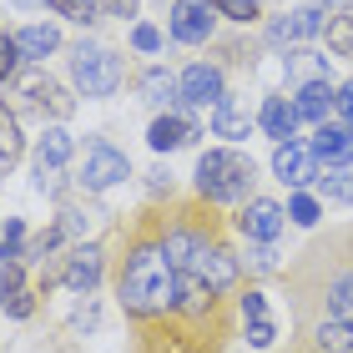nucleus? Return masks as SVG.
Wrapping results in <instances>:
<instances>
[{"label": "nucleus", "mask_w": 353, "mask_h": 353, "mask_svg": "<svg viewBox=\"0 0 353 353\" xmlns=\"http://www.w3.org/2000/svg\"><path fill=\"white\" fill-rule=\"evenodd\" d=\"M162 248H167V258H172L176 272L202 278L212 293H222V288H232L237 278H243V258H237V252H228L222 243H212V237H202V232L172 228V232L162 237Z\"/></svg>", "instance_id": "f03ea898"}, {"label": "nucleus", "mask_w": 353, "mask_h": 353, "mask_svg": "<svg viewBox=\"0 0 353 353\" xmlns=\"http://www.w3.org/2000/svg\"><path fill=\"white\" fill-rule=\"evenodd\" d=\"M132 176V162H126V152H117L111 141H101V137H91L86 141V157H81V182L86 192H106V187H117V182H126Z\"/></svg>", "instance_id": "39448f33"}, {"label": "nucleus", "mask_w": 353, "mask_h": 353, "mask_svg": "<svg viewBox=\"0 0 353 353\" xmlns=\"http://www.w3.org/2000/svg\"><path fill=\"white\" fill-rule=\"evenodd\" d=\"M323 6H328V15H333V10H348L353 0H323Z\"/></svg>", "instance_id": "37998d69"}, {"label": "nucleus", "mask_w": 353, "mask_h": 353, "mask_svg": "<svg viewBox=\"0 0 353 353\" xmlns=\"http://www.w3.org/2000/svg\"><path fill=\"white\" fill-rule=\"evenodd\" d=\"M15 46H21V56H26V61H46L51 51H61V30H56V26H46V21H36V26L15 30Z\"/></svg>", "instance_id": "6ab92c4d"}, {"label": "nucleus", "mask_w": 353, "mask_h": 353, "mask_svg": "<svg viewBox=\"0 0 353 353\" xmlns=\"http://www.w3.org/2000/svg\"><path fill=\"white\" fill-rule=\"evenodd\" d=\"M212 137H228V141H248L252 137V117L232 101V96H222L212 106Z\"/></svg>", "instance_id": "a211bd4d"}, {"label": "nucleus", "mask_w": 353, "mask_h": 353, "mask_svg": "<svg viewBox=\"0 0 353 353\" xmlns=\"http://www.w3.org/2000/svg\"><path fill=\"white\" fill-rule=\"evenodd\" d=\"M81 6H101V0H81Z\"/></svg>", "instance_id": "a18cd8bd"}, {"label": "nucleus", "mask_w": 353, "mask_h": 353, "mask_svg": "<svg viewBox=\"0 0 353 353\" xmlns=\"http://www.w3.org/2000/svg\"><path fill=\"white\" fill-rule=\"evenodd\" d=\"M308 152L318 157V167H348L353 162V126L343 121H323L308 141Z\"/></svg>", "instance_id": "9b49d317"}, {"label": "nucleus", "mask_w": 353, "mask_h": 353, "mask_svg": "<svg viewBox=\"0 0 353 353\" xmlns=\"http://www.w3.org/2000/svg\"><path fill=\"white\" fill-rule=\"evenodd\" d=\"M26 293V278H21V263H0V303Z\"/></svg>", "instance_id": "72a5a7b5"}, {"label": "nucleus", "mask_w": 353, "mask_h": 353, "mask_svg": "<svg viewBox=\"0 0 353 353\" xmlns=\"http://www.w3.org/2000/svg\"><path fill=\"white\" fill-rule=\"evenodd\" d=\"M162 187H172V172L157 167V172H152V192H162Z\"/></svg>", "instance_id": "79ce46f5"}, {"label": "nucleus", "mask_w": 353, "mask_h": 353, "mask_svg": "<svg viewBox=\"0 0 353 353\" xmlns=\"http://www.w3.org/2000/svg\"><path fill=\"white\" fill-rule=\"evenodd\" d=\"M137 96L147 106H176V96H182V91H176V76L167 66H147L137 76Z\"/></svg>", "instance_id": "f3484780"}, {"label": "nucleus", "mask_w": 353, "mask_h": 353, "mask_svg": "<svg viewBox=\"0 0 353 353\" xmlns=\"http://www.w3.org/2000/svg\"><path fill=\"white\" fill-rule=\"evenodd\" d=\"M283 222H288V207H278L272 197H248V207L237 212V228L248 243H278Z\"/></svg>", "instance_id": "9d476101"}, {"label": "nucleus", "mask_w": 353, "mask_h": 353, "mask_svg": "<svg viewBox=\"0 0 353 353\" xmlns=\"http://www.w3.org/2000/svg\"><path fill=\"white\" fill-rule=\"evenodd\" d=\"M217 15H228V21H252V15H258V0H217Z\"/></svg>", "instance_id": "f704fd0d"}, {"label": "nucleus", "mask_w": 353, "mask_h": 353, "mask_svg": "<svg viewBox=\"0 0 353 353\" xmlns=\"http://www.w3.org/2000/svg\"><path fill=\"white\" fill-rule=\"evenodd\" d=\"M96 222H101V212H96V207H66L56 228L66 232V237H86V232H96Z\"/></svg>", "instance_id": "cd10ccee"}, {"label": "nucleus", "mask_w": 353, "mask_h": 353, "mask_svg": "<svg viewBox=\"0 0 353 353\" xmlns=\"http://www.w3.org/2000/svg\"><path fill=\"white\" fill-rule=\"evenodd\" d=\"M318 207H323L318 197H303V192H298V197L288 202V217H293L298 228H313V222H318Z\"/></svg>", "instance_id": "7c9ffc66"}, {"label": "nucleus", "mask_w": 353, "mask_h": 353, "mask_svg": "<svg viewBox=\"0 0 353 353\" xmlns=\"http://www.w3.org/2000/svg\"><path fill=\"white\" fill-rule=\"evenodd\" d=\"M21 46H15V36H6V41H0V81H10V76L15 71H21Z\"/></svg>", "instance_id": "473e14b6"}, {"label": "nucleus", "mask_w": 353, "mask_h": 353, "mask_svg": "<svg viewBox=\"0 0 353 353\" xmlns=\"http://www.w3.org/2000/svg\"><path fill=\"white\" fill-rule=\"evenodd\" d=\"M313 343H318V353H353V328L339 323V318H323L318 333H313Z\"/></svg>", "instance_id": "b1692460"}, {"label": "nucleus", "mask_w": 353, "mask_h": 353, "mask_svg": "<svg viewBox=\"0 0 353 353\" xmlns=\"http://www.w3.org/2000/svg\"><path fill=\"white\" fill-rule=\"evenodd\" d=\"M258 126H263V137H272V141H298L303 117H298V106L288 101V96H263Z\"/></svg>", "instance_id": "4468645a"}, {"label": "nucleus", "mask_w": 353, "mask_h": 353, "mask_svg": "<svg viewBox=\"0 0 353 353\" xmlns=\"http://www.w3.org/2000/svg\"><path fill=\"white\" fill-rule=\"evenodd\" d=\"M61 237H66V232H61V228H51V232H41V237H36V243H30V248H26V263H46V258H51V252L61 248Z\"/></svg>", "instance_id": "2f4dec72"}, {"label": "nucleus", "mask_w": 353, "mask_h": 353, "mask_svg": "<svg viewBox=\"0 0 353 353\" xmlns=\"http://www.w3.org/2000/svg\"><path fill=\"white\" fill-rule=\"evenodd\" d=\"M26 96H30V101H36L41 111L51 106V117H56V121H66V117H71V96L61 91L56 81H26Z\"/></svg>", "instance_id": "5701e85b"}, {"label": "nucleus", "mask_w": 353, "mask_h": 353, "mask_svg": "<svg viewBox=\"0 0 353 353\" xmlns=\"http://www.w3.org/2000/svg\"><path fill=\"white\" fill-rule=\"evenodd\" d=\"M243 318H248V323H258V318H268V293H258V288H252V293L243 298Z\"/></svg>", "instance_id": "4c0bfd02"}, {"label": "nucleus", "mask_w": 353, "mask_h": 353, "mask_svg": "<svg viewBox=\"0 0 353 353\" xmlns=\"http://www.w3.org/2000/svg\"><path fill=\"white\" fill-rule=\"evenodd\" d=\"M248 343L263 353V348H272V343H278V328H272L268 318H258V323H248Z\"/></svg>", "instance_id": "c9c22d12"}, {"label": "nucleus", "mask_w": 353, "mask_h": 353, "mask_svg": "<svg viewBox=\"0 0 353 353\" xmlns=\"http://www.w3.org/2000/svg\"><path fill=\"white\" fill-rule=\"evenodd\" d=\"M202 137V126L187 117H157L152 126H147V141H152V152H176V147H192V141Z\"/></svg>", "instance_id": "2eb2a0df"}, {"label": "nucleus", "mask_w": 353, "mask_h": 353, "mask_svg": "<svg viewBox=\"0 0 353 353\" xmlns=\"http://www.w3.org/2000/svg\"><path fill=\"white\" fill-rule=\"evenodd\" d=\"M121 308L137 313V318H157V313H172L176 303H182V278H176V268L167 258L162 243H141L132 248V258L121 268Z\"/></svg>", "instance_id": "f257e3e1"}, {"label": "nucleus", "mask_w": 353, "mask_h": 353, "mask_svg": "<svg viewBox=\"0 0 353 353\" xmlns=\"http://www.w3.org/2000/svg\"><path fill=\"white\" fill-rule=\"evenodd\" d=\"M248 272H272V268H278V248H272V243H248Z\"/></svg>", "instance_id": "c756f323"}, {"label": "nucleus", "mask_w": 353, "mask_h": 353, "mask_svg": "<svg viewBox=\"0 0 353 353\" xmlns=\"http://www.w3.org/2000/svg\"><path fill=\"white\" fill-rule=\"evenodd\" d=\"M176 278H182V303H176V308H187V313H207V308H212L217 293L202 278H192V272H176Z\"/></svg>", "instance_id": "bb28decb"}, {"label": "nucleus", "mask_w": 353, "mask_h": 353, "mask_svg": "<svg viewBox=\"0 0 353 353\" xmlns=\"http://www.w3.org/2000/svg\"><path fill=\"white\" fill-rule=\"evenodd\" d=\"M167 30H172V41H182V46H202L217 30V0H176Z\"/></svg>", "instance_id": "423d86ee"}, {"label": "nucleus", "mask_w": 353, "mask_h": 353, "mask_svg": "<svg viewBox=\"0 0 353 353\" xmlns=\"http://www.w3.org/2000/svg\"><path fill=\"white\" fill-rule=\"evenodd\" d=\"M30 187H36L41 197H61V192H66V167H46V162H36V172H30Z\"/></svg>", "instance_id": "c85d7f7f"}, {"label": "nucleus", "mask_w": 353, "mask_h": 353, "mask_svg": "<svg viewBox=\"0 0 353 353\" xmlns=\"http://www.w3.org/2000/svg\"><path fill=\"white\" fill-rule=\"evenodd\" d=\"M71 152H76V141H71V132L66 126H46L41 132V141H36V162H46V167H66L71 162Z\"/></svg>", "instance_id": "aec40b11"}, {"label": "nucleus", "mask_w": 353, "mask_h": 353, "mask_svg": "<svg viewBox=\"0 0 353 353\" xmlns=\"http://www.w3.org/2000/svg\"><path fill=\"white\" fill-rule=\"evenodd\" d=\"M328 313L353 328V272H339V278L328 283Z\"/></svg>", "instance_id": "393cba45"}, {"label": "nucleus", "mask_w": 353, "mask_h": 353, "mask_svg": "<svg viewBox=\"0 0 353 353\" xmlns=\"http://www.w3.org/2000/svg\"><path fill=\"white\" fill-rule=\"evenodd\" d=\"M71 81L86 101H106L126 81V61L117 51H106V46H96V41H81L71 51Z\"/></svg>", "instance_id": "20e7f679"}, {"label": "nucleus", "mask_w": 353, "mask_h": 353, "mask_svg": "<svg viewBox=\"0 0 353 353\" xmlns=\"http://www.w3.org/2000/svg\"><path fill=\"white\" fill-rule=\"evenodd\" d=\"M323 26H328V6H298L268 26V41L272 46H308L313 36H323Z\"/></svg>", "instance_id": "0eeeda50"}, {"label": "nucleus", "mask_w": 353, "mask_h": 353, "mask_svg": "<svg viewBox=\"0 0 353 353\" xmlns=\"http://www.w3.org/2000/svg\"><path fill=\"white\" fill-rule=\"evenodd\" d=\"M323 30H328V56H353V15L348 10H333Z\"/></svg>", "instance_id": "a878e982"}, {"label": "nucleus", "mask_w": 353, "mask_h": 353, "mask_svg": "<svg viewBox=\"0 0 353 353\" xmlns=\"http://www.w3.org/2000/svg\"><path fill=\"white\" fill-rule=\"evenodd\" d=\"M339 117H343V126H353V81L339 86Z\"/></svg>", "instance_id": "ea45409f"}, {"label": "nucleus", "mask_w": 353, "mask_h": 353, "mask_svg": "<svg viewBox=\"0 0 353 353\" xmlns=\"http://www.w3.org/2000/svg\"><path fill=\"white\" fill-rule=\"evenodd\" d=\"M283 76H288V86H308V81H333V56L323 51H313V46H293V51L283 56Z\"/></svg>", "instance_id": "f8f14e48"}, {"label": "nucleus", "mask_w": 353, "mask_h": 353, "mask_svg": "<svg viewBox=\"0 0 353 353\" xmlns=\"http://www.w3.org/2000/svg\"><path fill=\"white\" fill-rule=\"evenodd\" d=\"M252 182H258V167L237 147H212L197 157V192L207 202H248Z\"/></svg>", "instance_id": "7ed1b4c3"}, {"label": "nucleus", "mask_w": 353, "mask_h": 353, "mask_svg": "<svg viewBox=\"0 0 353 353\" xmlns=\"http://www.w3.org/2000/svg\"><path fill=\"white\" fill-rule=\"evenodd\" d=\"M132 46H137V51H162V30H157V26H132Z\"/></svg>", "instance_id": "e433bc0d"}, {"label": "nucleus", "mask_w": 353, "mask_h": 353, "mask_svg": "<svg viewBox=\"0 0 353 353\" xmlns=\"http://www.w3.org/2000/svg\"><path fill=\"white\" fill-rule=\"evenodd\" d=\"M318 157L308 152V141H278L272 147V176H278L283 187H308L318 182Z\"/></svg>", "instance_id": "6e6552de"}, {"label": "nucleus", "mask_w": 353, "mask_h": 353, "mask_svg": "<svg viewBox=\"0 0 353 353\" xmlns=\"http://www.w3.org/2000/svg\"><path fill=\"white\" fill-rule=\"evenodd\" d=\"M101 10H106V15H121V21H126V15H137V0H101Z\"/></svg>", "instance_id": "a19ab883"}, {"label": "nucleus", "mask_w": 353, "mask_h": 353, "mask_svg": "<svg viewBox=\"0 0 353 353\" xmlns=\"http://www.w3.org/2000/svg\"><path fill=\"white\" fill-rule=\"evenodd\" d=\"M318 202L348 207L353 202V167H323L318 172Z\"/></svg>", "instance_id": "412c9836"}, {"label": "nucleus", "mask_w": 353, "mask_h": 353, "mask_svg": "<svg viewBox=\"0 0 353 353\" xmlns=\"http://www.w3.org/2000/svg\"><path fill=\"white\" fill-rule=\"evenodd\" d=\"M0 41H6V30H0Z\"/></svg>", "instance_id": "49530a36"}, {"label": "nucleus", "mask_w": 353, "mask_h": 353, "mask_svg": "<svg viewBox=\"0 0 353 353\" xmlns=\"http://www.w3.org/2000/svg\"><path fill=\"white\" fill-rule=\"evenodd\" d=\"M21 152H26V137H21V126H15V117H10L6 106H0V176L15 172Z\"/></svg>", "instance_id": "4be33fe9"}, {"label": "nucleus", "mask_w": 353, "mask_h": 353, "mask_svg": "<svg viewBox=\"0 0 353 353\" xmlns=\"http://www.w3.org/2000/svg\"><path fill=\"white\" fill-rule=\"evenodd\" d=\"M176 106H217L222 96H228V86H222V71L207 66V61H192V66L176 76Z\"/></svg>", "instance_id": "1a4fd4ad"}, {"label": "nucleus", "mask_w": 353, "mask_h": 353, "mask_svg": "<svg viewBox=\"0 0 353 353\" xmlns=\"http://www.w3.org/2000/svg\"><path fill=\"white\" fill-rule=\"evenodd\" d=\"M30 308H36V303H30V293H15V298H6V313H10V318H30Z\"/></svg>", "instance_id": "58836bf2"}, {"label": "nucleus", "mask_w": 353, "mask_h": 353, "mask_svg": "<svg viewBox=\"0 0 353 353\" xmlns=\"http://www.w3.org/2000/svg\"><path fill=\"white\" fill-rule=\"evenodd\" d=\"M101 268H106V258H101V248L96 243H86V248H76L71 258H66V268H61V283L71 288V293H96V283H101Z\"/></svg>", "instance_id": "ddd939ff"}, {"label": "nucleus", "mask_w": 353, "mask_h": 353, "mask_svg": "<svg viewBox=\"0 0 353 353\" xmlns=\"http://www.w3.org/2000/svg\"><path fill=\"white\" fill-rule=\"evenodd\" d=\"M293 106H298V117H303V121L323 126L333 111H339V86H333V81H308V86H298Z\"/></svg>", "instance_id": "dca6fc26"}, {"label": "nucleus", "mask_w": 353, "mask_h": 353, "mask_svg": "<svg viewBox=\"0 0 353 353\" xmlns=\"http://www.w3.org/2000/svg\"><path fill=\"white\" fill-rule=\"evenodd\" d=\"M15 6H26V10H30V6H41V0H15Z\"/></svg>", "instance_id": "c03bdc74"}]
</instances>
